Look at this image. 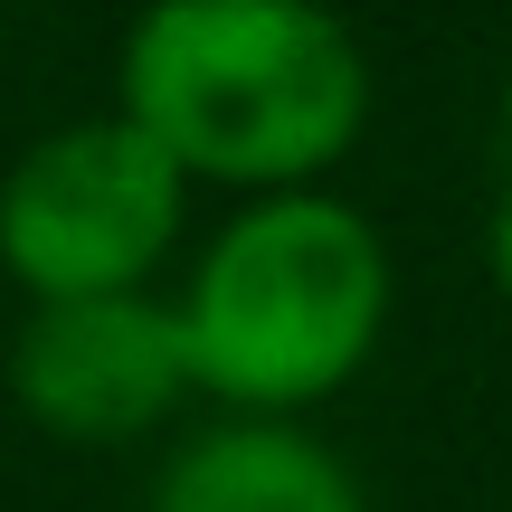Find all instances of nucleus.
<instances>
[{
  "mask_svg": "<svg viewBox=\"0 0 512 512\" xmlns=\"http://www.w3.org/2000/svg\"><path fill=\"white\" fill-rule=\"evenodd\" d=\"M494 275H503V294H512V200H503V219H494Z\"/></svg>",
  "mask_w": 512,
  "mask_h": 512,
  "instance_id": "423d86ee",
  "label": "nucleus"
},
{
  "mask_svg": "<svg viewBox=\"0 0 512 512\" xmlns=\"http://www.w3.org/2000/svg\"><path fill=\"white\" fill-rule=\"evenodd\" d=\"M380 313H389V256L361 209L266 200L209 247L181 304V351L200 389L275 418V408L342 389L380 342Z\"/></svg>",
  "mask_w": 512,
  "mask_h": 512,
  "instance_id": "f03ea898",
  "label": "nucleus"
},
{
  "mask_svg": "<svg viewBox=\"0 0 512 512\" xmlns=\"http://www.w3.org/2000/svg\"><path fill=\"white\" fill-rule=\"evenodd\" d=\"M370 67L313 0H152L124 38V124L209 181H304L351 152Z\"/></svg>",
  "mask_w": 512,
  "mask_h": 512,
  "instance_id": "f257e3e1",
  "label": "nucleus"
},
{
  "mask_svg": "<svg viewBox=\"0 0 512 512\" xmlns=\"http://www.w3.org/2000/svg\"><path fill=\"white\" fill-rule=\"evenodd\" d=\"M10 389L38 427L76 446H114L152 427L190 389L181 313L143 304V294H86V304H38L10 351Z\"/></svg>",
  "mask_w": 512,
  "mask_h": 512,
  "instance_id": "20e7f679",
  "label": "nucleus"
},
{
  "mask_svg": "<svg viewBox=\"0 0 512 512\" xmlns=\"http://www.w3.org/2000/svg\"><path fill=\"white\" fill-rule=\"evenodd\" d=\"M152 512H370V503L351 484V465L332 446H313L304 427L238 418L171 456Z\"/></svg>",
  "mask_w": 512,
  "mask_h": 512,
  "instance_id": "39448f33",
  "label": "nucleus"
},
{
  "mask_svg": "<svg viewBox=\"0 0 512 512\" xmlns=\"http://www.w3.org/2000/svg\"><path fill=\"white\" fill-rule=\"evenodd\" d=\"M171 228H181V171L124 114L48 133L0 181V266L38 304L133 294L152 256L171 247Z\"/></svg>",
  "mask_w": 512,
  "mask_h": 512,
  "instance_id": "7ed1b4c3",
  "label": "nucleus"
}]
</instances>
